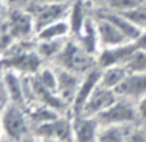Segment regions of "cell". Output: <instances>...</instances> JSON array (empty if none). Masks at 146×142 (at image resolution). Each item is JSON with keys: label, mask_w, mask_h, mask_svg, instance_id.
I'll use <instances>...</instances> for the list:
<instances>
[{"label": "cell", "mask_w": 146, "mask_h": 142, "mask_svg": "<svg viewBox=\"0 0 146 142\" xmlns=\"http://www.w3.org/2000/svg\"><path fill=\"white\" fill-rule=\"evenodd\" d=\"M37 34V41H45V40H55V38H62V37H67L71 34V27L68 19H62L57 21L52 25L44 27L42 30H40Z\"/></svg>", "instance_id": "18"}, {"label": "cell", "mask_w": 146, "mask_h": 142, "mask_svg": "<svg viewBox=\"0 0 146 142\" xmlns=\"http://www.w3.org/2000/svg\"><path fill=\"white\" fill-rule=\"evenodd\" d=\"M1 77L4 81L10 100L11 103L17 104L19 107H26V100L23 94V84H22V78H19L18 71L14 70H1Z\"/></svg>", "instance_id": "16"}, {"label": "cell", "mask_w": 146, "mask_h": 142, "mask_svg": "<svg viewBox=\"0 0 146 142\" xmlns=\"http://www.w3.org/2000/svg\"><path fill=\"white\" fill-rule=\"evenodd\" d=\"M37 141H38V137L36 135V134L30 133V134H27V135L22 137V138H19V139L13 141V142H37Z\"/></svg>", "instance_id": "27"}, {"label": "cell", "mask_w": 146, "mask_h": 142, "mask_svg": "<svg viewBox=\"0 0 146 142\" xmlns=\"http://www.w3.org/2000/svg\"><path fill=\"white\" fill-rule=\"evenodd\" d=\"M89 4H97V3H101V1H104L105 3V0H86Z\"/></svg>", "instance_id": "31"}, {"label": "cell", "mask_w": 146, "mask_h": 142, "mask_svg": "<svg viewBox=\"0 0 146 142\" xmlns=\"http://www.w3.org/2000/svg\"><path fill=\"white\" fill-rule=\"evenodd\" d=\"M53 67H59L83 77L97 67V56L86 51L75 38L67 40L55 59L51 62Z\"/></svg>", "instance_id": "2"}, {"label": "cell", "mask_w": 146, "mask_h": 142, "mask_svg": "<svg viewBox=\"0 0 146 142\" xmlns=\"http://www.w3.org/2000/svg\"><path fill=\"white\" fill-rule=\"evenodd\" d=\"M100 127L101 126L94 116H72L74 142H97Z\"/></svg>", "instance_id": "13"}, {"label": "cell", "mask_w": 146, "mask_h": 142, "mask_svg": "<svg viewBox=\"0 0 146 142\" xmlns=\"http://www.w3.org/2000/svg\"><path fill=\"white\" fill-rule=\"evenodd\" d=\"M137 45H138V48L146 49V29H145V32H143V34H142L139 38H138V41H137Z\"/></svg>", "instance_id": "28"}, {"label": "cell", "mask_w": 146, "mask_h": 142, "mask_svg": "<svg viewBox=\"0 0 146 142\" xmlns=\"http://www.w3.org/2000/svg\"><path fill=\"white\" fill-rule=\"evenodd\" d=\"M66 41H67V37L38 41L37 44H36V51H37L38 55L42 58V60L52 62V60L55 59V56L60 52V49L64 46Z\"/></svg>", "instance_id": "19"}, {"label": "cell", "mask_w": 146, "mask_h": 142, "mask_svg": "<svg viewBox=\"0 0 146 142\" xmlns=\"http://www.w3.org/2000/svg\"><path fill=\"white\" fill-rule=\"evenodd\" d=\"M34 134L40 138L57 142H74L72 119L60 115L59 117L34 126Z\"/></svg>", "instance_id": "6"}, {"label": "cell", "mask_w": 146, "mask_h": 142, "mask_svg": "<svg viewBox=\"0 0 146 142\" xmlns=\"http://www.w3.org/2000/svg\"><path fill=\"white\" fill-rule=\"evenodd\" d=\"M96 117L100 126H131L139 120L137 103L123 97H119L116 103Z\"/></svg>", "instance_id": "4"}, {"label": "cell", "mask_w": 146, "mask_h": 142, "mask_svg": "<svg viewBox=\"0 0 146 142\" xmlns=\"http://www.w3.org/2000/svg\"><path fill=\"white\" fill-rule=\"evenodd\" d=\"M117 93L113 89H108L102 85H98L89 97V100L86 101L85 107H83L81 115L85 116H97L98 113L104 112L108 109L109 107L117 101Z\"/></svg>", "instance_id": "7"}, {"label": "cell", "mask_w": 146, "mask_h": 142, "mask_svg": "<svg viewBox=\"0 0 146 142\" xmlns=\"http://www.w3.org/2000/svg\"><path fill=\"white\" fill-rule=\"evenodd\" d=\"M128 72H146V49L137 48L124 63Z\"/></svg>", "instance_id": "21"}, {"label": "cell", "mask_w": 146, "mask_h": 142, "mask_svg": "<svg viewBox=\"0 0 146 142\" xmlns=\"http://www.w3.org/2000/svg\"><path fill=\"white\" fill-rule=\"evenodd\" d=\"M7 30L13 38H25L30 33L34 32L33 17L27 10H10L8 21H7Z\"/></svg>", "instance_id": "12"}, {"label": "cell", "mask_w": 146, "mask_h": 142, "mask_svg": "<svg viewBox=\"0 0 146 142\" xmlns=\"http://www.w3.org/2000/svg\"><path fill=\"white\" fill-rule=\"evenodd\" d=\"M115 92L119 97L138 103L142 97L146 96V72H128Z\"/></svg>", "instance_id": "11"}, {"label": "cell", "mask_w": 146, "mask_h": 142, "mask_svg": "<svg viewBox=\"0 0 146 142\" xmlns=\"http://www.w3.org/2000/svg\"><path fill=\"white\" fill-rule=\"evenodd\" d=\"M0 142H13L6 134H3V135H0Z\"/></svg>", "instance_id": "30"}, {"label": "cell", "mask_w": 146, "mask_h": 142, "mask_svg": "<svg viewBox=\"0 0 146 142\" xmlns=\"http://www.w3.org/2000/svg\"><path fill=\"white\" fill-rule=\"evenodd\" d=\"M126 142H146V130L135 129V127H128Z\"/></svg>", "instance_id": "24"}, {"label": "cell", "mask_w": 146, "mask_h": 142, "mask_svg": "<svg viewBox=\"0 0 146 142\" xmlns=\"http://www.w3.org/2000/svg\"><path fill=\"white\" fill-rule=\"evenodd\" d=\"M137 48H138L137 42H127L123 45L102 48L97 53V66L100 68H107L112 66H124V63Z\"/></svg>", "instance_id": "10"}, {"label": "cell", "mask_w": 146, "mask_h": 142, "mask_svg": "<svg viewBox=\"0 0 146 142\" xmlns=\"http://www.w3.org/2000/svg\"><path fill=\"white\" fill-rule=\"evenodd\" d=\"M42 62V58L36 51V44L32 45L21 41L6 49L3 59H0V70H14L25 75H33L41 70Z\"/></svg>", "instance_id": "1"}, {"label": "cell", "mask_w": 146, "mask_h": 142, "mask_svg": "<svg viewBox=\"0 0 146 142\" xmlns=\"http://www.w3.org/2000/svg\"><path fill=\"white\" fill-rule=\"evenodd\" d=\"M41 1H55V3H72L74 0H41Z\"/></svg>", "instance_id": "29"}, {"label": "cell", "mask_w": 146, "mask_h": 142, "mask_svg": "<svg viewBox=\"0 0 146 142\" xmlns=\"http://www.w3.org/2000/svg\"><path fill=\"white\" fill-rule=\"evenodd\" d=\"M1 7H4V6H3V1L0 0V10H1Z\"/></svg>", "instance_id": "33"}, {"label": "cell", "mask_w": 146, "mask_h": 142, "mask_svg": "<svg viewBox=\"0 0 146 142\" xmlns=\"http://www.w3.org/2000/svg\"><path fill=\"white\" fill-rule=\"evenodd\" d=\"M100 79H101V68L97 66L93 70H90L88 74H85L82 77L79 89L76 92V96L74 98V103L71 105V113L72 116L81 115L83 107L86 101L89 100V97L92 96V93L94 92V89L100 85Z\"/></svg>", "instance_id": "9"}, {"label": "cell", "mask_w": 146, "mask_h": 142, "mask_svg": "<svg viewBox=\"0 0 146 142\" xmlns=\"http://www.w3.org/2000/svg\"><path fill=\"white\" fill-rule=\"evenodd\" d=\"M143 1H145V3H146V0H143Z\"/></svg>", "instance_id": "34"}, {"label": "cell", "mask_w": 146, "mask_h": 142, "mask_svg": "<svg viewBox=\"0 0 146 142\" xmlns=\"http://www.w3.org/2000/svg\"><path fill=\"white\" fill-rule=\"evenodd\" d=\"M42 142H57V141H53V139H45V138H41Z\"/></svg>", "instance_id": "32"}, {"label": "cell", "mask_w": 146, "mask_h": 142, "mask_svg": "<svg viewBox=\"0 0 146 142\" xmlns=\"http://www.w3.org/2000/svg\"><path fill=\"white\" fill-rule=\"evenodd\" d=\"M124 17H127L128 19L134 22L137 26H139L141 29H146V3L141 4V6L135 7L133 10H128L121 13Z\"/></svg>", "instance_id": "23"}, {"label": "cell", "mask_w": 146, "mask_h": 142, "mask_svg": "<svg viewBox=\"0 0 146 142\" xmlns=\"http://www.w3.org/2000/svg\"><path fill=\"white\" fill-rule=\"evenodd\" d=\"M143 0H105L104 7L111 11H116V13H124L128 10H133L135 7L143 4Z\"/></svg>", "instance_id": "22"}, {"label": "cell", "mask_w": 146, "mask_h": 142, "mask_svg": "<svg viewBox=\"0 0 146 142\" xmlns=\"http://www.w3.org/2000/svg\"><path fill=\"white\" fill-rule=\"evenodd\" d=\"M98 14L111 21L126 36V38L128 41H131V42H137L138 38L145 32L143 29H141L139 26H137L134 22H131L127 17H124L121 13H116V11H111V10H107V8H102V10L98 11Z\"/></svg>", "instance_id": "15"}, {"label": "cell", "mask_w": 146, "mask_h": 142, "mask_svg": "<svg viewBox=\"0 0 146 142\" xmlns=\"http://www.w3.org/2000/svg\"><path fill=\"white\" fill-rule=\"evenodd\" d=\"M127 75H128V71L124 66H112V67L101 68L100 85L115 90L124 81V78L127 77Z\"/></svg>", "instance_id": "17"}, {"label": "cell", "mask_w": 146, "mask_h": 142, "mask_svg": "<svg viewBox=\"0 0 146 142\" xmlns=\"http://www.w3.org/2000/svg\"><path fill=\"white\" fill-rule=\"evenodd\" d=\"M1 127L11 141H17L30 134V120L26 109L17 104L10 103L1 111Z\"/></svg>", "instance_id": "5"}, {"label": "cell", "mask_w": 146, "mask_h": 142, "mask_svg": "<svg viewBox=\"0 0 146 142\" xmlns=\"http://www.w3.org/2000/svg\"><path fill=\"white\" fill-rule=\"evenodd\" d=\"M96 29H97V36H98V44L100 49L102 48H111V46H117L131 42L126 38V36L116 27L109 19L104 18L102 15L97 13L94 15Z\"/></svg>", "instance_id": "8"}, {"label": "cell", "mask_w": 146, "mask_h": 142, "mask_svg": "<svg viewBox=\"0 0 146 142\" xmlns=\"http://www.w3.org/2000/svg\"><path fill=\"white\" fill-rule=\"evenodd\" d=\"M71 3H55V1H37L27 10L33 17L34 33H38L44 27L57 21L67 19L70 15Z\"/></svg>", "instance_id": "3"}, {"label": "cell", "mask_w": 146, "mask_h": 142, "mask_svg": "<svg viewBox=\"0 0 146 142\" xmlns=\"http://www.w3.org/2000/svg\"><path fill=\"white\" fill-rule=\"evenodd\" d=\"M130 126H101L97 142H126Z\"/></svg>", "instance_id": "20"}, {"label": "cell", "mask_w": 146, "mask_h": 142, "mask_svg": "<svg viewBox=\"0 0 146 142\" xmlns=\"http://www.w3.org/2000/svg\"><path fill=\"white\" fill-rule=\"evenodd\" d=\"M1 1L3 6L8 10H19V8H25L29 0H1Z\"/></svg>", "instance_id": "25"}, {"label": "cell", "mask_w": 146, "mask_h": 142, "mask_svg": "<svg viewBox=\"0 0 146 142\" xmlns=\"http://www.w3.org/2000/svg\"><path fill=\"white\" fill-rule=\"evenodd\" d=\"M137 108H138L139 120H146V96L142 97L139 101L137 103Z\"/></svg>", "instance_id": "26"}, {"label": "cell", "mask_w": 146, "mask_h": 142, "mask_svg": "<svg viewBox=\"0 0 146 142\" xmlns=\"http://www.w3.org/2000/svg\"><path fill=\"white\" fill-rule=\"evenodd\" d=\"M55 70H56L57 77V94L62 100L70 104L71 107L76 96V92L79 89L82 77L67 70H63V68H59V67H55Z\"/></svg>", "instance_id": "14"}]
</instances>
